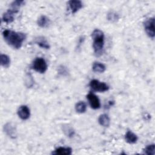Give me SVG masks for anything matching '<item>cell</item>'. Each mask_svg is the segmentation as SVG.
I'll use <instances>...</instances> for the list:
<instances>
[{
	"label": "cell",
	"mask_w": 155,
	"mask_h": 155,
	"mask_svg": "<svg viewBox=\"0 0 155 155\" xmlns=\"http://www.w3.org/2000/svg\"><path fill=\"white\" fill-rule=\"evenodd\" d=\"M68 6L72 13H75L83 7V4L79 0H71L68 1Z\"/></svg>",
	"instance_id": "cell-8"
},
{
	"label": "cell",
	"mask_w": 155,
	"mask_h": 155,
	"mask_svg": "<svg viewBox=\"0 0 155 155\" xmlns=\"http://www.w3.org/2000/svg\"><path fill=\"white\" fill-rule=\"evenodd\" d=\"M87 98L90 107L93 109L96 110V109H98L100 108V107H101L100 101H99L98 97L96 95H95L94 93H89L87 95Z\"/></svg>",
	"instance_id": "cell-6"
},
{
	"label": "cell",
	"mask_w": 155,
	"mask_h": 155,
	"mask_svg": "<svg viewBox=\"0 0 155 155\" xmlns=\"http://www.w3.org/2000/svg\"><path fill=\"white\" fill-rule=\"evenodd\" d=\"M92 69L94 72L96 73H103L105 71L106 67L101 62H94L92 65Z\"/></svg>",
	"instance_id": "cell-16"
},
{
	"label": "cell",
	"mask_w": 155,
	"mask_h": 155,
	"mask_svg": "<svg viewBox=\"0 0 155 155\" xmlns=\"http://www.w3.org/2000/svg\"><path fill=\"white\" fill-rule=\"evenodd\" d=\"M24 3L25 2L24 1H15L11 3L10 9L18 12L20 7L22 6Z\"/></svg>",
	"instance_id": "cell-19"
},
{
	"label": "cell",
	"mask_w": 155,
	"mask_h": 155,
	"mask_svg": "<svg viewBox=\"0 0 155 155\" xmlns=\"http://www.w3.org/2000/svg\"><path fill=\"white\" fill-rule=\"evenodd\" d=\"M125 139L127 143L133 144L137 142L138 137L137 135L134 134L133 132H132L130 130H128L125 134Z\"/></svg>",
	"instance_id": "cell-13"
},
{
	"label": "cell",
	"mask_w": 155,
	"mask_h": 155,
	"mask_svg": "<svg viewBox=\"0 0 155 155\" xmlns=\"http://www.w3.org/2000/svg\"><path fill=\"white\" fill-rule=\"evenodd\" d=\"M76 111L79 113H84L86 111L87 105L83 101H80L78 102L75 105Z\"/></svg>",
	"instance_id": "cell-17"
},
{
	"label": "cell",
	"mask_w": 155,
	"mask_h": 155,
	"mask_svg": "<svg viewBox=\"0 0 155 155\" xmlns=\"http://www.w3.org/2000/svg\"><path fill=\"white\" fill-rule=\"evenodd\" d=\"M35 43L37 44L40 47L44 49H49L50 44L47 41V39L43 36H38L35 39Z\"/></svg>",
	"instance_id": "cell-11"
},
{
	"label": "cell",
	"mask_w": 155,
	"mask_h": 155,
	"mask_svg": "<svg viewBox=\"0 0 155 155\" xmlns=\"http://www.w3.org/2000/svg\"><path fill=\"white\" fill-rule=\"evenodd\" d=\"M90 88L95 91L104 92L109 90V86L103 82H100L97 79H93L90 82Z\"/></svg>",
	"instance_id": "cell-4"
},
{
	"label": "cell",
	"mask_w": 155,
	"mask_h": 155,
	"mask_svg": "<svg viewBox=\"0 0 155 155\" xmlns=\"http://www.w3.org/2000/svg\"><path fill=\"white\" fill-rule=\"evenodd\" d=\"M98 122L103 127H108L110 124V119L107 114H101L98 118Z\"/></svg>",
	"instance_id": "cell-15"
},
{
	"label": "cell",
	"mask_w": 155,
	"mask_h": 155,
	"mask_svg": "<svg viewBox=\"0 0 155 155\" xmlns=\"http://www.w3.org/2000/svg\"><path fill=\"white\" fill-rule=\"evenodd\" d=\"M17 12L12 10L8 9L6 12L3 14L2 16V21L5 23H11L14 21L15 18V14Z\"/></svg>",
	"instance_id": "cell-10"
},
{
	"label": "cell",
	"mask_w": 155,
	"mask_h": 155,
	"mask_svg": "<svg viewBox=\"0 0 155 155\" xmlns=\"http://www.w3.org/2000/svg\"><path fill=\"white\" fill-rule=\"evenodd\" d=\"M64 131L65 132V133L66 134V135L68 137H72L73 136L74 134V131L73 130V128H71V127H67L65 128L64 129Z\"/></svg>",
	"instance_id": "cell-22"
},
{
	"label": "cell",
	"mask_w": 155,
	"mask_h": 155,
	"mask_svg": "<svg viewBox=\"0 0 155 155\" xmlns=\"http://www.w3.org/2000/svg\"><path fill=\"white\" fill-rule=\"evenodd\" d=\"M4 132L10 137L15 138L16 136V130L12 123H7L4 127Z\"/></svg>",
	"instance_id": "cell-9"
},
{
	"label": "cell",
	"mask_w": 155,
	"mask_h": 155,
	"mask_svg": "<svg viewBox=\"0 0 155 155\" xmlns=\"http://www.w3.org/2000/svg\"><path fill=\"white\" fill-rule=\"evenodd\" d=\"M107 18V19L111 22H116L119 19V15L116 12H110L108 13Z\"/></svg>",
	"instance_id": "cell-21"
},
{
	"label": "cell",
	"mask_w": 155,
	"mask_h": 155,
	"mask_svg": "<svg viewBox=\"0 0 155 155\" xmlns=\"http://www.w3.org/2000/svg\"><path fill=\"white\" fill-rule=\"evenodd\" d=\"M72 153V149L70 147H60L56 148L53 152L52 154H56V155H70Z\"/></svg>",
	"instance_id": "cell-12"
},
{
	"label": "cell",
	"mask_w": 155,
	"mask_h": 155,
	"mask_svg": "<svg viewBox=\"0 0 155 155\" xmlns=\"http://www.w3.org/2000/svg\"><path fill=\"white\" fill-rule=\"evenodd\" d=\"M93 39V48L96 56H99L102 54L104 47V34L99 29H95L91 33Z\"/></svg>",
	"instance_id": "cell-2"
},
{
	"label": "cell",
	"mask_w": 155,
	"mask_h": 155,
	"mask_svg": "<svg viewBox=\"0 0 155 155\" xmlns=\"http://www.w3.org/2000/svg\"><path fill=\"white\" fill-rule=\"evenodd\" d=\"M143 27L147 35L151 38H154L155 35L154 32V18H150L143 22Z\"/></svg>",
	"instance_id": "cell-5"
},
{
	"label": "cell",
	"mask_w": 155,
	"mask_h": 155,
	"mask_svg": "<svg viewBox=\"0 0 155 155\" xmlns=\"http://www.w3.org/2000/svg\"><path fill=\"white\" fill-rule=\"evenodd\" d=\"M1 64L2 67L7 68L10 64V59L8 56L5 54H1Z\"/></svg>",
	"instance_id": "cell-18"
},
{
	"label": "cell",
	"mask_w": 155,
	"mask_h": 155,
	"mask_svg": "<svg viewBox=\"0 0 155 155\" xmlns=\"http://www.w3.org/2000/svg\"><path fill=\"white\" fill-rule=\"evenodd\" d=\"M48 68L45 60L42 58H36L33 61L31 68L39 73H44Z\"/></svg>",
	"instance_id": "cell-3"
},
{
	"label": "cell",
	"mask_w": 155,
	"mask_h": 155,
	"mask_svg": "<svg viewBox=\"0 0 155 155\" xmlns=\"http://www.w3.org/2000/svg\"><path fill=\"white\" fill-rule=\"evenodd\" d=\"M143 153L148 155H154L155 154V145L154 144L148 145L144 149Z\"/></svg>",
	"instance_id": "cell-20"
},
{
	"label": "cell",
	"mask_w": 155,
	"mask_h": 155,
	"mask_svg": "<svg viewBox=\"0 0 155 155\" xmlns=\"http://www.w3.org/2000/svg\"><path fill=\"white\" fill-rule=\"evenodd\" d=\"M37 23L40 27L45 28L48 27V25H50V20L47 16L45 15H42L38 18Z\"/></svg>",
	"instance_id": "cell-14"
},
{
	"label": "cell",
	"mask_w": 155,
	"mask_h": 155,
	"mask_svg": "<svg viewBox=\"0 0 155 155\" xmlns=\"http://www.w3.org/2000/svg\"><path fill=\"white\" fill-rule=\"evenodd\" d=\"M17 113L18 116L22 120H27L30 116V110L29 108L25 105H21L18 110Z\"/></svg>",
	"instance_id": "cell-7"
},
{
	"label": "cell",
	"mask_w": 155,
	"mask_h": 155,
	"mask_svg": "<svg viewBox=\"0 0 155 155\" xmlns=\"http://www.w3.org/2000/svg\"><path fill=\"white\" fill-rule=\"evenodd\" d=\"M2 36L5 41L15 49L20 48L26 39L25 33L11 30H4L2 31Z\"/></svg>",
	"instance_id": "cell-1"
}]
</instances>
